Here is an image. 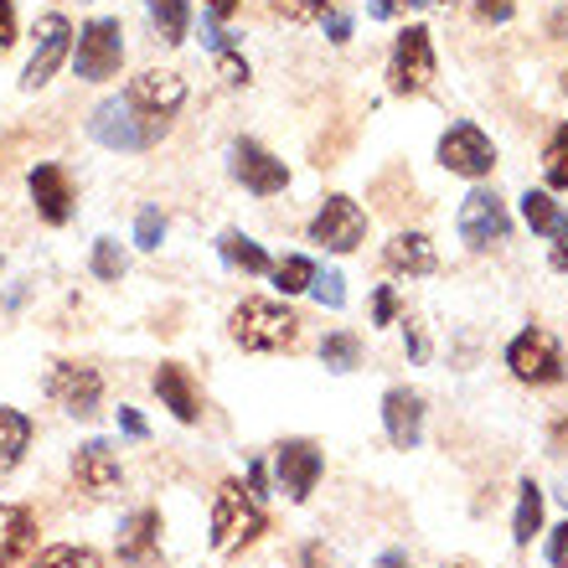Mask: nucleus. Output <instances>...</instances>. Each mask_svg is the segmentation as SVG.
<instances>
[{
	"label": "nucleus",
	"mask_w": 568,
	"mask_h": 568,
	"mask_svg": "<svg viewBox=\"0 0 568 568\" xmlns=\"http://www.w3.org/2000/svg\"><path fill=\"white\" fill-rule=\"evenodd\" d=\"M542 532V486L532 476L517 486V511H511V542L532 548V538Z\"/></svg>",
	"instance_id": "nucleus-23"
},
{
	"label": "nucleus",
	"mask_w": 568,
	"mask_h": 568,
	"mask_svg": "<svg viewBox=\"0 0 568 568\" xmlns=\"http://www.w3.org/2000/svg\"><path fill=\"white\" fill-rule=\"evenodd\" d=\"M542 181L554 192H568V120L554 130V140L542 145Z\"/></svg>",
	"instance_id": "nucleus-31"
},
{
	"label": "nucleus",
	"mask_w": 568,
	"mask_h": 568,
	"mask_svg": "<svg viewBox=\"0 0 568 568\" xmlns=\"http://www.w3.org/2000/svg\"><path fill=\"white\" fill-rule=\"evenodd\" d=\"M42 388H47V398H52L62 414H73V419H93V414L104 408V373L89 367V362H52Z\"/></svg>",
	"instance_id": "nucleus-7"
},
{
	"label": "nucleus",
	"mask_w": 568,
	"mask_h": 568,
	"mask_svg": "<svg viewBox=\"0 0 568 568\" xmlns=\"http://www.w3.org/2000/svg\"><path fill=\"white\" fill-rule=\"evenodd\" d=\"M89 270L99 284H120L124 270H130V258H124L120 239H93V258H89Z\"/></svg>",
	"instance_id": "nucleus-29"
},
{
	"label": "nucleus",
	"mask_w": 568,
	"mask_h": 568,
	"mask_svg": "<svg viewBox=\"0 0 568 568\" xmlns=\"http://www.w3.org/2000/svg\"><path fill=\"white\" fill-rule=\"evenodd\" d=\"M217 78H223L227 89H243V83H248V58H243L239 47H223V52H217Z\"/></svg>",
	"instance_id": "nucleus-35"
},
{
	"label": "nucleus",
	"mask_w": 568,
	"mask_h": 568,
	"mask_svg": "<svg viewBox=\"0 0 568 568\" xmlns=\"http://www.w3.org/2000/svg\"><path fill=\"white\" fill-rule=\"evenodd\" d=\"M239 6H243V0H207V16H212V21H227Z\"/></svg>",
	"instance_id": "nucleus-47"
},
{
	"label": "nucleus",
	"mask_w": 568,
	"mask_h": 568,
	"mask_svg": "<svg viewBox=\"0 0 568 568\" xmlns=\"http://www.w3.org/2000/svg\"><path fill=\"white\" fill-rule=\"evenodd\" d=\"M227 336H233L243 352H290V346L300 342V315L290 311L284 300L248 295L227 315Z\"/></svg>",
	"instance_id": "nucleus-2"
},
{
	"label": "nucleus",
	"mask_w": 568,
	"mask_h": 568,
	"mask_svg": "<svg viewBox=\"0 0 568 568\" xmlns=\"http://www.w3.org/2000/svg\"><path fill=\"white\" fill-rule=\"evenodd\" d=\"M150 11V27L161 37L165 47H181L186 42V31H192V0H145Z\"/></svg>",
	"instance_id": "nucleus-24"
},
{
	"label": "nucleus",
	"mask_w": 568,
	"mask_h": 568,
	"mask_svg": "<svg viewBox=\"0 0 568 568\" xmlns=\"http://www.w3.org/2000/svg\"><path fill=\"white\" fill-rule=\"evenodd\" d=\"M0 270H6V258H0Z\"/></svg>",
	"instance_id": "nucleus-54"
},
{
	"label": "nucleus",
	"mask_w": 568,
	"mask_h": 568,
	"mask_svg": "<svg viewBox=\"0 0 568 568\" xmlns=\"http://www.w3.org/2000/svg\"><path fill=\"white\" fill-rule=\"evenodd\" d=\"M37 548V511L21 501H0V568H16Z\"/></svg>",
	"instance_id": "nucleus-20"
},
{
	"label": "nucleus",
	"mask_w": 568,
	"mask_h": 568,
	"mask_svg": "<svg viewBox=\"0 0 568 568\" xmlns=\"http://www.w3.org/2000/svg\"><path fill=\"white\" fill-rule=\"evenodd\" d=\"M311 295L321 300V305H326V311H342V305H346V280H342V274H336V270H326V274L315 270V284H311Z\"/></svg>",
	"instance_id": "nucleus-34"
},
{
	"label": "nucleus",
	"mask_w": 568,
	"mask_h": 568,
	"mask_svg": "<svg viewBox=\"0 0 568 568\" xmlns=\"http://www.w3.org/2000/svg\"><path fill=\"white\" fill-rule=\"evenodd\" d=\"M326 37H331V42H336V47H342V42H352V16L331 11V16H326Z\"/></svg>",
	"instance_id": "nucleus-45"
},
{
	"label": "nucleus",
	"mask_w": 568,
	"mask_h": 568,
	"mask_svg": "<svg viewBox=\"0 0 568 568\" xmlns=\"http://www.w3.org/2000/svg\"><path fill=\"white\" fill-rule=\"evenodd\" d=\"M31 202H37V217L52 227H62L73 217V176H68V165L58 161H42L31 165Z\"/></svg>",
	"instance_id": "nucleus-16"
},
{
	"label": "nucleus",
	"mask_w": 568,
	"mask_h": 568,
	"mask_svg": "<svg viewBox=\"0 0 568 568\" xmlns=\"http://www.w3.org/2000/svg\"><path fill=\"white\" fill-rule=\"evenodd\" d=\"M321 367H326V373H357L362 367L357 331H331L326 342H321Z\"/></svg>",
	"instance_id": "nucleus-26"
},
{
	"label": "nucleus",
	"mask_w": 568,
	"mask_h": 568,
	"mask_svg": "<svg viewBox=\"0 0 568 568\" xmlns=\"http://www.w3.org/2000/svg\"><path fill=\"white\" fill-rule=\"evenodd\" d=\"M558 496H564V507H568V491H558Z\"/></svg>",
	"instance_id": "nucleus-52"
},
{
	"label": "nucleus",
	"mask_w": 568,
	"mask_h": 568,
	"mask_svg": "<svg viewBox=\"0 0 568 568\" xmlns=\"http://www.w3.org/2000/svg\"><path fill=\"white\" fill-rule=\"evenodd\" d=\"M548 564L568 568V523H558L554 532H548Z\"/></svg>",
	"instance_id": "nucleus-40"
},
{
	"label": "nucleus",
	"mask_w": 568,
	"mask_h": 568,
	"mask_svg": "<svg viewBox=\"0 0 568 568\" xmlns=\"http://www.w3.org/2000/svg\"><path fill=\"white\" fill-rule=\"evenodd\" d=\"M73 37L78 31L68 27V16L47 11L42 21H37V47H31L27 68H21V89H47V83L58 78L62 62L73 58Z\"/></svg>",
	"instance_id": "nucleus-12"
},
{
	"label": "nucleus",
	"mask_w": 568,
	"mask_h": 568,
	"mask_svg": "<svg viewBox=\"0 0 568 568\" xmlns=\"http://www.w3.org/2000/svg\"><path fill=\"white\" fill-rule=\"evenodd\" d=\"M217 254H223V264H233L239 274H248V280H258V274H270V254H264V243H254L248 233H239V227H227L223 239H217Z\"/></svg>",
	"instance_id": "nucleus-22"
},
{
	"label": "nucleus",
	"mask_w": 568,
	"mask_h": 568,
	"mask_svg": "<svg viewBox=\"0 0 568 568\" xmlns=\"http://www.w3.org/2000/svg\"><path fill=\"white\" fill-rule=\"evenodd\" d=\"M383 429L393 449H419L424 445V393L388 388L383 393Z\"/></svg>",
	"instance_id": "nucleus-17"
},
{
	"label": "nucleus",
	"mask_w": 568,
	"mask_h": 568,
	"mask_svg": "<svg viewBox=\"0 0 568 568\" xmlns=\"http://www.w3.org/2000/svg\"><path fill=\"white\" fill-rule=\"evenodd\" d=\"M124 104L135 109L140 120H161L171 124L186 104V78L171 73V68H150V73L130 78V89H124Z\"/></svg>",
	"instance_id": "nucleus-13"
},
{
	"label": "nucleus",
	"mask_w": 568,
	"mask_h": 568,
	"mask_svg": "<svg viewBox=\"0 0 568 568\" xmlns=\"http://www.w3.org/2000/svg\"><path fill=\"white\" fill-rule=\"evenodd\" d=\"M280 21H290V27H305V21H321L326 16V0H264Z\"/></svg>",
	"instance_id": "nucleus-33"
},
{
	"label": "nucleus",
	"mask_w": 568,
	"mask_h": 568,
	"mask_svg": "<svg viewBox=\"0 0 568 568\" xmlns=\"http://www.w3.org/2000/svg\"><path fill=\"white\" fill-rule=\"evenodd\" d=\"M31 449V419L21 408H0V470H16Z\"/></svg>",
	"instance_id": "nucleus-25"
},
{
	"label": "nucleus",
	"mask_w": 568,
	"mask_h": 568,
	"mask_svg": "<svg viewBox=\"0 0 568 568\" xmlns=\"http://www.w3.org/2000/svg\"><path fill=\"white\" fill-rule=\"evenodd\" d=\"M120 62H124V27L120 16H93L83 21L73 37V73L83 83H109L120 78Z\"/></svg>",
	"instance_id": "nucleus-4"
},
{
	"label": "nucleus",
	"mask_w": 568,
	"mask_h": 568,
	"mask_svg": "<svg viewBox=\"0 0 568 568\" xmlns=\"http://www.w3.org/2000/svg\"><path fill=\"white\" fill-rule=\"evenodd\" d=\"M150 388L161 398V408H171V419L176 424H196L202 419V393H196L192 373L181 367V362H161L155 377H150Z\"/></svg>",
	"instance_id": "nucleus-18"
},
{
	"label": "nucleus",
	"mask_w": 568,
	"mask_h": 568,
	"mask_svg": "<svg viewBox=\"0 0 568 568\" xmlns=\"http://www.w3.org/2000/svg\"><path fill=\"white\" fill-rule=\"evenodd\" d=\"M161 554V511L140 507L120 523V564H150Z\"/></svg>",
	"instance_id": "nucleus-21"
},
{
	"label": "nucleus",
	"mask_w": 568,
	"mask_h": 568,
	"mask_svg": "<svg viewBox=\"0 0 568 568\" xmlns=\"http://www.w3.org/2000/svg\"><path fill=\"white\" fill-rule=\"evenodd\" d=\"M161 243H165V212L161 207H140L135 212V248L155 254Z\"/></svg>",
	"instance_id": "nucleus-32"
},
{
	"label": "nucleus",
	"mask_w": 568,
	"mask_h": 568,
	"mask_svg": "<svg viewBox=\"0 0 568 568\" xmlns=\"http://www.w3.org/2000/svg\"><path fill=\"white\" fill-rule=\"evenodd\" d=\"M434 161L445 165L449 176L486 181L496 171V145H491V135H486L480 124L460 120V124H449L445 135H439V145H434Z\"/></svg>",
	"instance_id": "nucleus-8"
},
{
	"label": "nucleus",
	"mask_w": 568,
	"mask_h": 568,
	"mask_svg": "<svg viewBox=\"0 0 568 568\" xmlns=\"http://www.w3.org/2000/svg\"><path fill=\"white\" fill-rule=\"evenodd\" d=\"M270 280H274V290L280 295H305L315 284V258H305V254H284L280 264L270 270Z\"/></svg>",
	"instance_id": "nucleus-27"
},
{
	"label": "nucleus",
	"mask_w": 568,
	"mask_h": 568,
	"mask_svg": "<svg viewBox=\"0 0 568 568\" xmlns=\"http://www.w3.org/2000/svg\"><path fill=\"white\" fill-rule=\"evenodd\" d=\"M404 346H408V357L414 362H429V342H424V331L408 321V331H404Z\"/></svg>",
	"instance_id": "nucleus-46"
},
{
	"label": "nucleus",
	"mask_w": 568,
	"mask_h": 568,
	"mask_svg": "<svg viewBox=\"0 0 568 568\" xmlns=\"http://www.w3.org/2000/svg\"><path fill=\"white\" fill-rule=\"evenodd\" d=\"M383 264H388V274L424 280V274L439 270V254H434L429 233H393V239L383 243Z\"/></svg>",
	"instance_id": "nucleus-19"
},
{
	"label": "nucleus",
	"mask_w": 568,
	"mask_h": 568,
	"mask_svg": "<svg viewBox=\"0 0 568 568\" xmlns=\"http://www.w3.org/2000/svg\"><path fill=\"white\" fill-rule=\"evenodd\" d=\"M455 233H460V243H465V248H476V254H486V248H496V243H507L511 239L507 202H501L491 186L465 192L460 212H455Z\"/></svg>",
	"instance_id": "nucleus-6"
},
{
	"label": "nucleus",
	"mask_w": 568,
	"mask_h": 568,
	"mask_svg": "<svg viewBox=\"0 0 568 568\" xmlns=\"http://www.w3.org/2000/svg\"><path fill=\"white\" fill-rule=\"evenodd\" d=\"M548 31H554L558 42H568V11H554V16H548Z\"/></svg>",
	"instance_id": "nucleus-49"
},
{
	"label": "nucleus",
	"mask_w": 568,
	"mask_h": 568,
	"mask_svg": "<svg viewBox=\"0 0 568 568\" xmlns=\"http://www.w3.org/2000/svg\"><path fill=\"white\" fill-rule=\"evenodd\" d=\"M548 264H554L558 274H568V217L558 223V233H554V254H548Z\"/></svg>",
	"instance_id": "nucleus-44"
},
{
	"label": "nucleus",
	"mask_w": 568,
	"mask_h": 568,
	"mask_svg": "<svg viewBox=\"0 0 568 568\" xmlns=\"http://www.w3.org/2000/svg\"><path fill=\"white\" fill-rule=\"evenodd\" d=\"M476 16L486 27H507L511 16H517V0H476Z\"/></svg>",
	"instance_id": "nucleus-38"
},
{
	"label": "nucleus",
	"mask_w": 568,
	"mask_h": 568,
	"mask_svg": "<svg viewBox=\"0 0 568 568\" xmlns=\"http://www.w3.org/2000/svg\"><path fill=\"white\" fill-rule=\"evenodd\" d=\"M377 568H414V558H408L404 548H388V554L377 558Z\"/></svg>",
	"instance_id": "nucleus-48"
},
{
	"label": "nucleus",
	"mask_w": 568,
	"mask_h": 568,
	"mask_svg": "<svg viewBox=\"0 0 568 568\" xmlns=\"http://www.w3.org/2000/svg\"><path fill=\"white\" fill-rule=\"evenodd\" d=\"M362 239H367V212H362L352 196L331 192L311 217V243L326 248V254H357Z\"/></svg>",
	"instance_id": "nucleus-10"
},
{
	"label": "nucleus",
	"mask_w": 568,
	"mask_h": 568,
	"mask_svg": "<svg viewBox=\"0 0 568 568\" xmlns=\"http://www.w3.org/2000/svg\"><path fill=\"white\" fill-rule=\"evenodd\" d=\"M227 161H233V181H239L243 192H254V196H280L284 186H290V165H284L274 150L258 145V140H233Z\"/></svg>",
	"instance_id": "nucleus-14"
},
{
	"label": "nucleus",
	"mask_w": 568,
	"mask_h": 568,
	"mask_svg": "<svg viewBox=\"0 0 568 568\" xmlns=\"http://www.w3.org/2000/svg\"><path fill=\"white\" fill-rule=\"evenodd\" d=\"M439 62H434V31L429 27H404L393 37V58H388V89L398 99H419L434 83Z\"/></svg>",
	"instance_id": "nucleus-5"
},
{
	"label": "nucleus",
	"mask_w": 568,
	"mask_h": 568,
	"mask_svg": "<svg viewBox=\"0 0 568 568\" xmlns=\"http://www.w3.org/2000/svg\"><path fill=\"white\" fill-rule=\"evenodd\" d=\"M73 480L83 486L89 496H114L124 486V470H120V455L109 439H83L73 449Z\"/></svg>",
	"instance_id": "nucleus-15"
},
{
	"label": "nucleus",
	"mask_w": 568,
	"mask_h": 568,
	"mask_svg": "<svg viewBox=\"0 0 568 568\" xmlns=\"http://www.w3.org/2000/svg\"><path fill=\"white\" fill-rule=\"evenodd\" d=\"M398 321V290L393 284H377L373 295V326H393Z\"/></svg>",
	"instance_id": "nucleus-37"
},
{
	"label": "nucleus",
	"mask_w": 568,
	"mask_h": 568,
	"mask_svg": "<svg viewBox=\"0 0 568 568\" xmlns=\"http://www.w3.org/2000/svg\"><path fill=\"white\" fill-rule=\"evenodd\" d=\"M270 532V517H264V501H258L243 480H223L212 491V554H243L248 542H258Z\"/></svg>",
	"instance_id": "nucleus-1"
},
{
	"label": "nucleus",
	"mask_w": 568,
	"mask_h": 568,
	"mask_svg": "<svg viewBox=\"0 0 568 568\" xmlns=\"http://www.w3.org/2000/svg\"><path fill=\"white\" fill-rule=\"evenodd\" d=\"M321 470H326V455H321L315 439H280V445H274V480H280V491L290 496L295 507H305L315 496Z\"/></svg>",
	"instance_id": "nucleus-11"
},
{
	"label": "nucleus",
	"mask_w": 568,
	"mask_h": 568,
	"mask_svg": "<svg viewBox=\"0 0 568 568\" xmlns=\"http://www.w3.org/2000/svg\"><path fill=\"white\" fill-rule=\"evenodd\" d=\"M439 568H480V564H476V558H445Z\"/></svg>",
	"instance_id": "nucleus-51"
},
{
	"label": "nucleus",
	"mask_w": 568,
	"mask_h": 568,
	"mask_svg": "<svg viewBox=\"0 0 568 568\" xmlns=\"http://www.w3.org/2000/svg\"><path fill=\"white\" fill-rule=\"evenodd\" d=\"M243 486H248V491L264 501V496H270V465H264V460H248V480H243Z\"/></svg>",
	"instance_id": "nucleus-42"
},
{
	"label": "nucleus",
	"mask_w": 568,
	"mask_h": 568,
	"mask_svg": "<svg viewBox=\"0 0 568 568\" xmlns=\"http://www.w3.org/2000/svg\"><path fill=\"white\" fill-rule=\"evenodd\" d=\"M523 223L538 233V239H554L558 223H564V212L548 192H523Z\"/></svg>",
	"instance_id": "nucleus-28"
},
{
	"label": "nucleus",
	"mask_w": 568,
	"mask_h": 568,
	"mask_svg": "<svg viewBox=\"0 0 568 568\" xmlns=\"http://www.w3.org/2000/svg\"><path fill=\"white\" fill-rule=\"evenodd\" d=\"M414 6H424V0H367V16L373 21H393V16L414 11Z\"/></svg>",
	"instance_id": "nucleus-39"
},
{
	"label": "nucleus",
	"mask_w": 568,
	"mask_h": 568,
	"mask_svg": "<svg viewBox=\"0 0 568 568\" xmlns=\"http://www.w3.org/2000/svg\"><path fill=\"white\" fill-rule=\"evenodd\" d=\"M11 47H16V6L0 0V52H11Z\"/></svg>",
	"instance_id": "nucleus-43"
},
{
	"label": "nucleus",
	"mask_w": 568,
	"mask_h": 568,
	"mask_svg": "<svg viewBox=\"0 0 568 568\" xmlns=\"http://www.w3.org/2000/svg\"><path fill=\"white\" fill-rule=\"evenodd\" d=\"M295 568H342V564H336V554H331L326 542H321V538H311V542H300Z\"/></svg>",
	"instance_id": "nucleus-36"
},
{
	"label": "nucleus",
	"mask_w": 568,
	"mask_h": 568,
	"mask_svg": "<svg viewBox=\"0 0 568 568\" xmlns=\"http://www.w3.org/2000/svg\"><path fill=\"white\" fill-rule=\"evenodd\" d=\"M439 6H455V0H439Z\"/></svg>",
	"instance_id": "nucleus-53"
},
{
	"label": "nucleus",
	"mask_w": 568,
	"mask_h": 568,
	"mask_svg": "<svg viewBox=\"0 0 568 568\" xmlns=\"http://www.w3.org/2000/svg\"><path fill=\"white\" fill-rule=\"evenodd\" d=\"M165 130H171V124L140 120L135 109L124 104V93H114V99H104V104H93V114H89V135L104 150H120V155H140V150L161 145Z\"/></svg>",
	"instance_id": "nucleus-3"
},
{
	"label": "nucleus",
	"mask_w": 568,
	"mask_h": 568,
	"mask_svg": "<svg viewBox=\"0 0 568 568\" xmlns=\"http://www.w3.org/2000/svg\"><path fill=\"white\" fill-rule=\"evenodd\" d=\"M507 367H511L517 383H532V388H554V383H564L568 377L558 342L548 336V331H538V326L517 331V336L507 342Z\"/></svg>",
	"instance_id": "nucleus-9"
},
{
	"label": "nucleus",
	"mask_w": 568,
	"mask_h": 568,
	"mask_svg": "<svg viewBox=\"0 0 568 568\" xmlns=\"http://www.w3.org/2000/svg\"><path fill=\"white\" fill-rule=\"evenodd\" d=\"M120 434H124V439H150V424L140 419V408H124L120 404Z\"/></svg>",
	"instance_id": "nucleus-41"
},
{
	"label": "nucleus",
	"mask_w": 568,
	"mask_h": 568,
	"mask_svg": "<svg viewBox=\"0 0 568 568\" xmlns=\"http://www.w3.org/2000/svg\"><path fill=\"white\" fill-rule=\"evenodd\" d=\"M31 568H104V558L89 542H58V548H42Z\"/></svg>",
	"instance_id": "nucleus-30"
},
{
	"label": "nucleus",
	"mask_w": 568,
	"mask_h": 568,
	"mask_svg": "<svg viewBox=\"0 0 568 568\" xmlns=\"http://www.w3.org/2000/svg\"><path fill=\"white\" fill-rule=\"evenodd\" d=\"M554 455H568V419L554 424Z\"/></svg>",
	"instance_id": "nucleus-50"
}]
</instances>
